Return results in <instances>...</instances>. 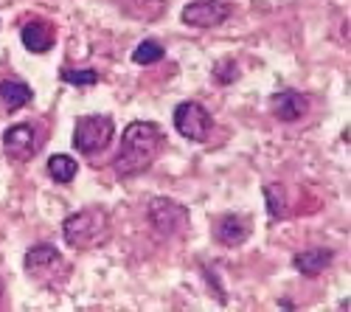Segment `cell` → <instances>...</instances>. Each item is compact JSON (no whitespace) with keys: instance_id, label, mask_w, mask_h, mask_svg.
I'll list each match as a JSON object with an SVG mask.
<instances>
[{"instance_id":"cell-19","label":"cell","mask_w":351,"mask_h":312,"mask_svg":"<svg viewBox=\"0 0 351 312\" xmlns=\"http://www.w3.org/2000/svg\"><path fill=\"white\" fill-rule=\"evenodd\" d=\"M0 296H3V278H0Z\"/></svg>"},{"instance_id":"cell-4","label":"cell","mask_w":351,"mask_h":312,"mask_svg":"<svg viewBox=\"0 0 351 312\" xmlns=\"http://www.w3.org/2000/svg\"><path fill=\"white\" fill-rule=\"evenodd\" d=\"M149 222L152 228L163 237H180L189 231V208L180 206L178 200H169V197H152L149 200Z\"/></svg>"},{"instance_id":"cell-7","label":"cell","mask_w":351,"mask_h":312,"mask_svg":"<svg viewBox=\"0 0 351 312\" xmlns=\"http://www.w3.org/2000/svg\"><path fill=\"white\" fill-rule=\"evenodd\" d=\"M43 132L34 124H14L3 132V149L14 160H32L43 147Z\"/></svg>"},{"instance_id":"cell-9","label":"cell","mask_w":351,"mask_h":312,"mask_svg":"<svg viewBox=\"0 0 351 312\" xmlns=\"http://www.w3.org/2000/svg\"><path fill=\"white\" fill-rule=\"evenodd\" d=\"M270 107H273V116H276L278 121H287V124H289V121H298V119L306 116L309 101H306V96H301L298 91H281V93L273 96Z\"/></svg>"},{"instance_id":"cell-2","label":"cell","mask_w":351,"mask_h":312,"mask_svg":"<svg viewBox=\"0 0 351 312\" xmlns=\"http://www.w3.org/2000/svg\"><path fill=\"white\" fill-rule=\"evenodd\" d=\"M62 237L76 250H93L110 239V214L104 208H84L62 222Z\"/></svg>"},{"instance_id":"cell-8","label":"cell","mask_w":351,"mask_h":312,"mask_svg":"<svg viewBox=\"0 0 351 312\" xmlns=\"http://www.w3.org/2000/svg\"><path fill=\"white\" fill-rule=\"evenodd\" d=\"M230 17V6L222 0H194L183 9V23L194 28H214Z\"/></svg>"},{"instance_id":"cell-12","label":"cell","mask_w":351,"mask_h":312,"mask_svg":"<svg viewBox=\"0 0 351 312\" xmlns=\"http://www.w3.org/2000/svg\"><path fill=\"white\" fill-rule=\"evenodd\" d=\"M332 262H335V253L329 248H312V250H304V253H298V256L292 259L295 270L304 273V276H309V278L312 276H320Z\"/></svg>"},{"instance_id":"cell-11","label":"cell","mask_w":351,"mask_h":312,"mask_svg":"<svg viewBox=\"0 0 351 312\" xmlns=\"http://www.w3.org/2000/svg\"><path fill=\"white\" fill-rule=\"evenodd\" d=\"M53 37H56V34H53V25H48L45 20L25 23V25H23V32H20L23 45L32 51V53H45V51H51Z\"/></svg>"},{"instance_id":"cell-18","label":"cell","mask_w":351,"mask_h":312,"mask_svg":"<svg viewBox=\"0 0 351 312\" xmlns=\"http://www.w3.org/2000/svg\"><path fill=\"white\" fill-rule=\"evenodd\" d=\"M265 194H267V208H270V217H284V214H287V208H284V197H281V191H278V200H276V189H273V186H267V189H265Z\"/></svg>"},{"instance_id":"cell-17","label":"cell","mask_w":351,"mask_h":312,"mask_svg":"<svg viewBox=\"0 0 351 312\" xmlns=\"http://www.w3.org/2000/svg\"><path fill=\"white\" fill-rule=\"evenodd\" d=\"M214 79H217L219 84L237 82V79H239V68H237V62H233V60H222V62L217 65V71H214Z\"/></svg>"},{"instance_id":"cell-1","label":"cell","mask_w":351,"mask_h":312,"mask_svg":"<svg viewBox=\"0 0 351 312\" xmlns=\"http://www.w3.org/2000/svg\"><path fill=\"white\" fill-rule=\"evenodd\" d=\"M163 130L155 121H132L121 135V149L115 155V172L121 178H135L152 166L163 149Z\"/></svg>"},{"instance_id":"cell-14","label":"cell","mask_w":351,"mask_h":312,"mask_svg":"<svg viewBox=\"0 0 351 312\" xmlns=\"http://www.w3.org/2000/svg\"><path fill=\"white\" fill-rule=\"evenodd\" d=\"M79 172V163L71 158V155H53L48 160V175L56 180V183H71Z\"/></svg>"},{"instance_id":"cell-15","label":"cell","mask_w":351,"mask_h":312,"mask_svg":"<svg viewBox=\"0 0 351 312\" xmlns=\"http://www.w3.org/2000/svg\"><path fill=\"white\" fill-rule=\"evenodd\" d=\"M166 56V48L158 40H143L138 43V48L132 51V62L135 65H155Z\"/></svg>"},{"instance_id":"cell-3","label":"cell","mask_w":351,"mask_h":312,"mask_svg":"<svg viewBox=\"0 0 351 312\" xmlns=\"http://www.w3.org/2000/svg\"><path fill=\"white\" fill-rule=\"evenodd\" d=\"M25 270L28 276H32L37 285L43 287H56V285H62V281L68 278V262L62 259V253L56 250L53 245H34V248H28L25 253Z\"/></svg>"},{"instance_id":"cell-10","label":"cell","mask_w":351,"mask_h":312,"mask_svg":"<svg viewBox=\"0 0 351 312\" xmlns=\"http://www.w3.org/2000/svg\"><path fill=\"white\" fill-rule=\"evenodd\" d=\"M214 237H217L219 245L237 248V245H242L250 237V222L245 217H239V214H225L214 225Z\"/></svg>"},{"instance_id":"cell-16","label":"cell","mask_w":351,"mask_h":312,"mask_svg":"<svg viewBox=\"0 0 351 312\" xmlns=\"http://www.w3.org/2000/svg\"><path fill=\"white\" fill-rule=\"evenodd\" d=\"M62 82L68 84H76V88H90V84L99 82V71H90V68H62Z\"/></svg>"},{"instance_id":"cell-13","label":"cell","mask_w":351,"mask_h":312,"mask_svg":"<svg viewBox=\"0 0 351 312\" xmlns=\"http://www.w3.org/2000/svg\"><path fill=\"white\" fill-rule=\"evenodd\" d=\"M32 96H34L32 88H28L25 82H20V79H3L0 82V101H3V107L9 112L25 107L28 101H32Z\"/></svg>"},{"instance_id":"cell-5","label":"cell","mask_w":351,"mask_h":312,"mask_svg":"<svg viewBox=\"0 0 351 312\" xmlns=\"http://www.w3.org/2000/svg\"><path fill=\"white\" fill-rule=\"evenodd\" d=\"M112 132H115V124L110 116H84L76 121L73 147L82 155H96L112 141Z\"/></svg>"},{"instance_id":"cell-6","label":"cell","mask_w":351,"mask_h":312,"mask_svg":"<svg viewBox=\"0 0 351 312\" xmlns=\"http://www.w3.org/2000/svg\"><path fill=\"white\" fill-rule=\"evenodd\" d=\"M174 130L183 138L202 144V141H208V135H211V112L199 101H183L174 110Z\"/></svg>"}]
</instances>
